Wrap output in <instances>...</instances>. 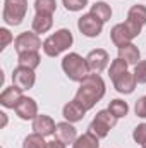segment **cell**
<instances>
[{
	"label": "cell",
	"instance_id": "cell-1",
	"mask_svg": "<svg viewBox=\"0 0 146 148\" xmlns=\"http://www.w3.org/2000/svg\"><path fill=\"white\" fill-rule=\"evenodd\" d=\"M103 95H105V81L102 79V76L100 74H88L81 81L74 100L77 103H81L86 110H89L103 98Z\"/></svg>",
	"mask_w": 146,
	"mask_h": 148
},
{
	"label": "cell",
	"instance_id": "cell-2",
	"mask_svg": "<svg viewBox=\"0 0 146 148\" xmlns=\"http://www.w3.org/2000/svg\"><path fill=\"white\" fill-rule=\"evenodd\" d=\"M74 38L69 29H59L43 41V52L48 57H57L72 45Z\"/></svg>",
	"mask_w": 146,
	"mask_h": 148
},
{
	"label": "cell",
	"instance_id": "cell-3",
	"mask_svg": "<svg viewBox=\"0 0 146 148\" xmlns=\"http://www.w3.org/2000/svg\"><path fill=\"white\" fill-rule=\"evenodd\" d=\"M62 69L65 76L71 79V81H83L88 74H89V67L86 64V59H83L79 53H67L64 59H62Z\"/></svg>",
	"mask_w": 146,
	"mask_h": 148
},
{
	"label": "cell",
	"instance_id": "cell-4",
	"mask_svg": "<svg viewBox=\"0 0 146 148\" xmlns=\"http://www.w3.org/2000/svg\"><path fill=\"white\" fill-rule=\"evenodd\" d=\"M28 12V0H5L3 2V23L9 26H19Z\"/></svg>",
	"mask_w": 146,
	"mask_h": 148
},
{
	"label": "cell",
	"instance_id": "cell-5",
	"mask_svg": "<svg viewBox=\"0 0 146 148\" xmlns=\"http://www.w3.org/2000/svg\"><path fill=\"white\" fill-rule=\"evenodd\" d=\"M141 28H143V26H139V24H136V23H132V21H129V19H127L126 23L115 24V26L112 28V31H110V36H112L113 45L119 48V47H122V45H126V43H131L132 38H136L141 33Z\"/></svg>",
	"mask_w": 146,
	"mask_h": 148
},
{
	"label": "cell",
	"instance_id": "cell-6",
	"mask_svg": "<svg viewBox=\"0 0 146 148\" xmlns=\"http://www.w3.org/2000/svg\"><path fill=\"white\" fill-rule=\"evenodd\" d=\"M115 124H117V117L108 109L107 110H100L95 115V119H93V122L89 126V131L93 134H96L98 138H105Z\"/></svg>",
	"mask_w": 146,
	"mask_h": 148
},
{
	"label": "cell",
	"instance_id": "cell-7",
	"mask_svg": "<svg viewBox=\"0 0 146 148\" xmlns=\"http://www.w3.org/2000/svg\"><path fill=\"white\" fill-rule=\"evenodd\" d=\"M77 28H79V31H81L84 36L95 38L102 33L103 23H102L98 17H95L91 12H88V14H83V16L77 19Z\"/></svg>",
	"mask_w": 146,
	"mask_h": 148
},
{
	"label": "cell",
	"instance_id": "cell-8",
	"mask_svg": "<svg viewBox=\"0 0 146 148\" xmlns=\"http://www.w3.org/2000/svg\"><path fill=\"white\" fill-rule=\"evenodd\" d=\"M41 45V40L36 33L31 31H24L14 40V48L17 53H24V52H38Z\"/></svg>",
	"mask_w": 146,
	"mask_h": 148
},
{
	"label": "cell",
	"instance_id": "cell-9",
	"mask_svg": "<svg viewBox=\"0 0 146 148\" xmlns=\"http://www.w3.org/2000/svg\"><path fill=\"white\" fill-rule=\"evenodd\" d=\"M35 81H36V76L35 71L29 69V67H24V66H17L12 73V84H16L17 88H21L23 91L24 90H31L35 86Z\"/></svg>",
	"mask_w": 146,
	"mask_h": 148
},
{
	"label": "cell",
	"instance_id": "cell-10",
	"mask_svg": "<svg viewBox=\"0 0 146 148\" xmlns=\"http://www.w3.org/2000/svg\"><path fill=\"white\" fill-rule=\"evenodd\" d=\"M86 64L89 67V73L93 74H100L108 64V52L103 48H96L91 50L86 57Z\"/></svg>",
	"mask_w": 146,
	"mask_h": 148
},
{
	"label": "cell",
	"instance_id": "cell-11",
	"mask_svg": "<svg viewBox=\"0 0 146 148\" xmlns=\"http://www.w3.org/2000/svg\"><path fill=\"white\" fill-rule=\"evenodd\" d=\"M14 110H16V114H17L23 121H31V119H35L38 115V105L33 98L23 97V98L17 102V105H16Z\"/></svg>",
	"mask_w": 146,
	"mask_h": 148
},
{
	"label": "cell",
	"instance_id": "cell-12",
	"mask_svg": "<svg viewBox=\"0 0 146 148\" xmlns=\"http://www.w3.org/2000/svg\"><path fill=\"white\" fill-rule=\"evenodd\" d=\"M55 127H57V124L53 122V119L50 115L38 114L36 117L33 119V131L38 133V134H41V136L55 134Z\"/></svg>",
	"mask_w": 146,
	"mask_h": 148
},
{
	"label": "cell",
	"instance_id": "cell-13",
	"mask_svg": "<svg viewBox=\"0 0 146 148\" xmlns=\"http://www.w3.org/2000/svg\"><path fill=\"white\" fill-rule=\"evenodd\" d=\"M21 98H23V90L17 88L16 84H12V86L5 88V90L2 91V95H0V103H2V107H5V109H16V105H17V102H19Z\"/></svg>",
	"mask_w": 146,
	"mask_h": 148
},
{
	"label": "cell",
	"instance_id": "cell-14",
	"mask_svg": "<svg viewBox=\"0 0 146 148\" xmlns=\"http://www.w3.org/2000/svg\"><path fill=\"white\" fill-rule=\"evenodd\" d=\"M136 77H134V74L131 73H126L120 74L117 79H113V86H115V90L119 91V93H124V95H129V93H132L134 91V88H136Z\"/></svg>",
	"mask_w": 146,
	"mask_h": 148
},
{
	"label": "cell",
	"instance_id": "cell-15",
	"mask_svg": "<svg viewBox=\"0 0 146 148\" xmlns=\"http://www.w3.org/2000/svg\"><path fill=\"white\" fill-rule=\"evenodd\" d=\"M55 140L62 141L64 145L76 141V127L71 122H60L55 127Z\"/></svg>",
	"mask_w": 146,
	"mask_h": 148
},
{
	"label": "cell",
	"instance_id": "cell-16",
	"mask_svg": "<svg viewBox=\"0 0 146 148\" xmlns=\"http://www.w3.org/2000/svg\"><path fill=\"white\" fill-rule=\"evenodd\" d=\"M86 112L88 110H86L81 103H77L76 100H72V102H69V103L64 107L62 114H64V117H65L67 122H77V121H81V119L84 117Z\"/></svg>",
	"mask_w": 146,
	"mask_h": 148
},
{
	"label": "cell",
	"instance_id": "cell-17",
	"mask_svg": "<svg viewBox=\"0 0 146 148\" xmlns=\"http://www.w3.org/2000/svg\"><path fill=\"white\" fill-rule=\"evenodd\" d=\"M119 59L126 60L129 66H131V64L136 66L138 60H139V48H138L134 43H126V45L119 47Z\"/></svg>",
	"mask_w": 146,
	"mask_h": 148
},
{
	"label": "cell",
	"instance_id": "cell-18",
	"mask_svg": "<svg viewBox=\"0 0 146 148\" xmlns=\"http://www.w3.org/2000/svg\"><path fill=\"white\" fill-rule=\"evenodd\" d=\"M53 16H48V14H36L35 16V19H33V33H46L50 28H52V24H53V19H52Z\"/></svg>",
	"mask_w": 146,
	"mask_h": 148
},
{
	"label": "cell",
	"instance_id": "cell-19",
	"mask_svg": "<svg viewBox=\"0 0 146 148\" xmlns=\"http://www.w3.org/2000/svg\"><path fill=\"white\" fill-rule=\"evenodd\" d=\"M72 148H100L98 136L93 134L91 131H88V133H84L83 136L76 138V141L72 143Z\"/></svg>",
	"mask_w": 146,
	"mask_h": 148
},
{
	"label": "cell",
	"instance_id": "cell-20",
	"mask_svg": "<svg viewBox=\"0 0 146 148\" xmlns=\"http://www.w3.org/2000/svg\"><path fill=\"white\" fill-rule=\"evenodd\" d=\"M95 17H98L102 23H107L110 17H112V9H110L108 3L105 2H95L91 5V10H89Z\"/></svg>",
	"mask_w": 146,
	"mask_h": 148
},
{
	"label": "cell",
	"instance_id": "cell-21",
	"mask_svg": "<svg viewBox=\"0 0 146 148\" xmlns=\"http://www.w3.org/2000/svg\"><path fill=\"white\" fill-rule=\"evenodd\" d=\"M40 55H38V52H24V53H19V57H17V62H19V66H24V67H29V69H36L38 66H40Z\"/></svg>",
	"mask_w": 146,
	"mask_h": 148
},
{
	"label": "cell",
	"instance_id": "cell-22",
	"mask_svg": "<svg viewBox=\"0 0 146 148\" xmlns=\"http://www.w3.org/2000/svg\"><path fill=\"white\" fill-rule=\"evenodd\" d=\"M127 19L139 24V26H145L146 24V7L145 5H132L127 12Z\"/></svg>",
	"mask_w": 146,
	"mask_h": 148
},
{
	"label": "cell",
	"instance_id": "cell-23",
	"mask_svg": "<svg viewBox=\"0 0 146 148\" xmlns=\"http://www.w3.org/2000/svg\"><path fill=\"white\" fill-rule=\"evenodd\" d=\"M45 136L38 134V133H33V134H28L24 138V143H23V148H46L48 143L43 140Z\"/></svg>",
	"mask_w": 146,
	"mask_h": 148
},
{
	"label": "cell",
	"instance_id": "cell-24",
	"mask_svg": "<svg viewBox=\"0 0 146 148\" xmlns=\"http://www.w3.org/2000/svg\"><path fill=\"white\" fill-rule=\"evenodd\" d=\"M127 62L126 60H122V59H115V60H112V64H110V69H108V76H110V79L113 81V79H117L120 74H124L126 71H127Z\"/></svg>",
	"mask_w": 146,
	"mask_h": 148
},
{
	"label": "cell",
	"instance_id": "cell-25",
	"mask_svg": "<svg viewBox=\"0 0 146 148\" xmlns=\"http://www.w3.org/2000/svg\"><path fill=\"white\" fill-rule=\"evenodd\" d=\"M108 110L112 112L117 119H120V117H126V115H127V112H129V105H127L124 100L115 98V100H112V102H110Z\"/></svg>",
	"mask_w": 146,
	"mask_h": 148
},
{
	"label": "cell",
	"instance_id": "cell-26",
	"mask_svg": "<svg viewBox=\"0 0 146 148\" xmlns=\"http://www.w3.org/2000/svg\"><path fill=\"white\" fill-rule=\"evenodd\" d=\"M57 9V2L55 0H36L35 2V10L36 14H48V16H53Z\"/></svg>",
	"mask_w": 146,
	"mask_h": 148
},
{
	"label": "cell",
	"instance_id": "cell-27",
	"mask_svg": "<svg viewBox=\"0 0 146 148\" xmlns=\"http://www.w3.org/2000/svg\"><path fill=\"white\" fill-rule=\"evenodd\" d=\"M64 2V7L71 12H77V10H83L86 5H88V0H62Z\"/></svg>",
	"mask_w": 146,
	"mask_h": 148
},
{
	"label": "cell",
	"instance_id": "cell-28",
	"mask_svg": "<svg viewBox=\"0 0 146 148\" xmlns=\"http://www.w3.org/2000/svg\"><path fill=\"white\" fill-rule=\"evenodd\" d=\"M134 77H136V81L138 83H146V60H141V62H138L136 64V67H134Z\"/></svg>",
	"mask_w": 146,
	"mask_h": 148
},
{
	"label": "cell",
	"instance_id": "cell-29",
	"mask_svg": "<svg viewBox=\"0 0 146 148\" xmlns=\"http://www.w3.org/2000/svg\"><path fill=\"white\" fill-rule=\"evenodd\" d=\"M132 138H134V141L139 143V145L145 143L146 141V122L136 126V129H134V133H132Z\"/></svg>",
	"mask_w": 146,
	"mask_h": 148
},
{
	"label": "cell",
	"instance_id": "cell-30",
	"mask_svg": "<svg viewBox=\"0 0 146 148\" xmlns=\"http://www.w3.org/2000/svg\"><path fill=\"white\" fill-rule=\"evenodd\" d=\"M134 112L138 117L146 119V97H141L136 100V105H134Z\"/></svg>",
	"mask_w": 146,
	"mask_h": 148
},
{
	"label": "cell",
	"instance_id": "cell-31",
	"mask_svg": "<svg viewBox=\"0 0 146 148\" xmlns=\"http://www.w3.org/2000/svg\"><path fill=\"white\" fill-rule=\"evenodd\" d=\"M0 35H2V47H0V50H5V47L12 41V35H10V31L5 29V28L0 29Z\"/></svg>",
	"mask_w": 146,
	"mask_h": 148
},
{
	"label": "cell",
	"instance_id": "cell-32",
	"mask_svg": "<svg viewBox=\"0 0 146 148\" xmlns=\"http://www.w3.org/2000/svg\"><path fill=\"white\" fill-rule=\"evenodd\" d=\"M46 148H65V145H64L62 141L55 140V141H50V143H48V147H46Z\"/></svg>",
	"mask_w": 146,
	"mask_h": 148
},
{
	"label": "cell",
	"instance_id": "cell-33",
	"mask_svg": "<svg viewBox=\"0 0 146 148\" xmlns=\"http://www.w3.org/2000/svg\"><path fill=\"white\" fill-rule=\"evenodd\" d=\"M0 115H2V126H5V124H7V115H5L3 112H2Z\"/></svg>",
	"mask_w": 146,
	"mask_h": 148
},
{
	"label": "cell",
	"instance_id": "cell-34",
	"mask_svg": "<svg viewBox=\"0 0 146 148\" xmlns=\"http://www.w3.org/2000/svg\"><path fill=\"white\" fill-rule=\"evenodd\" d=\"M141 147H143V148H146V141H145V143H143V145H141Z\"/></svg>",
	"mask_w": 146,
	"mask_h": 148
}]
</instances>
